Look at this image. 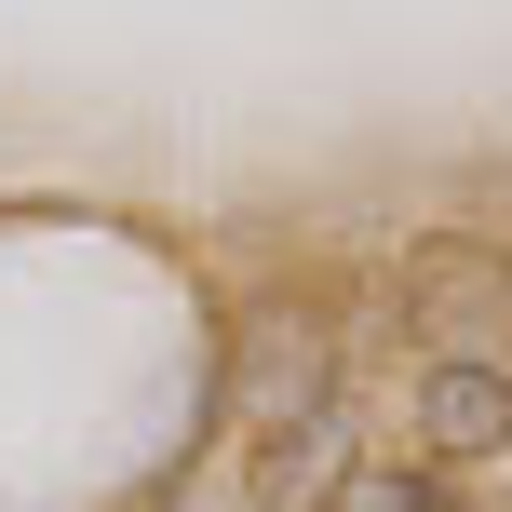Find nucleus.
Listing matches in <instances>:
<instances>
[{
    "label": "nucleus",
    "mask_w": 512,
    "mask_h": 512,
    "mask_svg": "<svg viewBox=\"0 0 512 512\" xmlns=\"http://www.w3.org/2000/svg\"><path fill=\"white\" fill-rule=\"evenodd\" d=\"M324 378H337V337L310 324V310H256L243 324V432L324 418Z\"/></svg>",
    "instance_id": "nucleus-1"
},
{
    "label": "nucleus",
    "mask_w": 512,
    "mask_h": 512,
    "mask_svg": "<svg viewBox=\"0 0 512 512\" xmlns=\"http://www.w3.org/2000/svg\"><path fill=\"white\" fill-rule=\"evenodd\" d=\"M418 445H432V459H499L512 445V364L432 351L418 364Z\"/></svg>",
    "instance_id": "nucleus-2"
},
{
    "label": "nucleus",
    "mask_w": 512,
    "mask_h": 512,
    "mask_svg": "<svg viewBox=\"0 0 512 512\" xmlns=\"http://www.w3.org/2000/svg\"><path fill=\"white\" fill-rule=\"evenodd\" d=\"M351 486V418H283V432H256V472H243V512H337Z\"/></svg>",
    "instance_id": "nucleus-3"
},
{
    "label": "nucleus",
    "mask_w": 512,
    "mask_h": 512,
    "mask_svg": "<svg viewBox=\"0 0 512 512\" xmlns=\"http://www.w3.org/2000/svg\"><path fill=\"white\" fill-rule=\"evenodd\" d=\"M405 297L459 324V310H512V270H499V256H459V243H445V256H418V270H405Z\"/></svg>",
    "instance_id": "nucleus-4"
},
{
    "label": "nucleus",
    "mask_w": 512,
    "mask_h": 512,
    "mask_svg": "<svg viewBox=\"0 0 512 512\" xmlns=\"http://www.w3.org/2000/svg\"><path fill=\"white\" fill-rule=\"evenodd\" d=\"M337 512H445V499H432V472H405V459H351Z\"/></svg>",
    "instance_id": "nucleus-5"
}]
</instances>
